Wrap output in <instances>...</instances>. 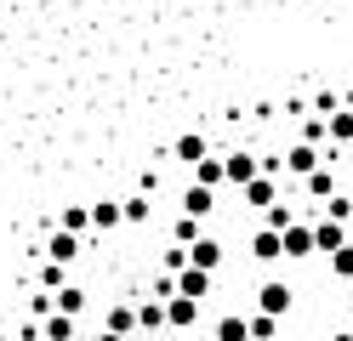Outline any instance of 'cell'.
I'll return each instance as SVG.
<instances>
[{
  "label": "cell",
  "instance_id": "6da1fadb",
  "mask_svg": "<svg viewBox=\"0 0 353 341\" xmlns=\"http://www.w3.org/2000/svg\"><path fill=\"white\" fill-rule=\"evenodd\" d=\"M291 307H296V285H285V279H262V285H256V313L285 318Z\"/></svg>",
  "mask_w": 353,
  "mask_h": 341
},
{
  "label": "cell",
  "instance_id": "7a4b0ae2",
  "mask_svg": "<svg viewBox=\"0 0 353 341\" xmlns=\"http://www.w3.org/2000/svg\"><path fill=\"white\" fill-rule=\"evenodd\" d=\"M223 165H228V188H245L251 176H262V154L256 148H228Z\"/></svg>",
  "mask_w": 353,
  "mask_h": 341
},
{
  "label": "cell",
  "instance_id": "3957f363",
  "mask_svg": "<svg viewBox=\"0 0 353 341\" xmlns=\"http://www.w3.org/2000/svg\"><path fill=\"white\" fill-rule=\"evenodd\" d=\"M40 256H46V262H57V267H74V262L85 256V239H80V234H63V227H57V234L40 245Z\"/></svg>",
  "mask_w": 353,
  "mask_h": 341
},
{
  "label": "cell",
  "instance_id": "277c9868",
  "mask_svg": "<svg viewBox=\"0 0 353 341\" xmlns=\"http://www.w3.org/2000/svg\"><path fill=\"white\" fill-rule=\"evenodd\" d=\"M239 205H245V211H268V205H279V176H251L245 188H239Z\"/></svg>",
  "mask_w": 353,
  "mask_h": 341
},
{
  "label": "cell",
  "instance_id": "5b68a950",
  "mask_svg": "<svg viewBox=\"0 0 353 341\" xmlns=\"http://www.w3.org/2000/svg\"><path fill=\"white\" fill-rule=\"evenodd\" d=\"M223 262H228V250H223V239L205 227V239H194L188 245V267H205V273H223Z\"/></svg>",
  "mask_w": 353,
  "mask_h": 341
},
{
  "label": "cell",
  "instance_id": "8992f818",
  "mask_svg": "<svg viewBox=\"0 0 353 341\" xmlns=\"http://www.w3.org/2000/svg\"><path fill=\"white\" fill-rule=\"evenodd\" d=\"M103 330L137 341V302H108V307H103Z\"/></svg>",
  "mask_w": 353,
  "mask_h": 341
},
{
  "label": "cell",
  "instance_id": "52a82bcc",
  "mask_svg": "<svg viewBox=\"0 0 353 341\" xmlns=\"http://www.w3.org/2000/svg\"><path fill=\"white\" fill-rule=\"evenodd\" d=\"M176 211H183V216L211 222V211H216V188H200V182H188V188L176 194Z\"/></svg>",
  "mask_w": 353,
  "mask_h": 341
},
{
  "label": "cell",
  "instance_id": "ba28073f",
  "mask_svg": "<svg viewBox=\"0 0 353 341\" xmlns=\"http://www.w3.org/2000/svg\"><path fill=\"white\" fill-rule=\"evenodd\" d=\"M251 262H256V267L285 262V239L274 234V227H251Z\"/></svg>",
  "mask_w": 353,
  "mask_h": 341
},
{
  "label": "cell",
  "instance_id": "9c48e42d",
  "mask_svg": "<svg viewBox=\"0 0 353 341\" xmlns=\"http://www.w3.org/2000/svg\"><path fill=\"white\" fill-rule=\"evenodd\" d=\"M279 239H285V262H307V256H319V250H314V222H291Z\"/></svg>",
  "mask_w": 353,
  "mask_h": 341
},
{
  "label": "cell",
  "instance_id": "30bf717a",
  "mask_svg": "<svg viewBox=\"0 0 353 341\" xmlns=\"http://www.w3.org/2000/svg\"><path fill=\"white\" fill-rule=\"evenodd\" d=\"M200 313H205V302H194V296H171V302H165V330H194V324H200Z\"/></svg>",
  "mask_w": 353,
  "mask_h": 341
},
{
  "label": "cell",
  "instance_id": "8fae6325",
  "mask_svg": "<svg viewBox=\"0 0 353 341\" xmlns=\"http://www.w3.org/2000/svg\"><path fill=\"white\" fill-rule=\"evenodd\" d=\"M211 290H216V273H205V267H183V273H176V296L211 302Z\"/></svg>",
  "mask_w": 353,
  "mask_h": 341
},
{
  "label": "cell",
  "instance_id": "7c38bea8",
  "mask_svg": "<svg viewBox=\"0 0 353 341\" xmlns=\"http://www.w3.org/2000/svg\"><path fill=\"white\" fill-rule=\"evenodd\" d=\"M302 194L325 205V199H336V194H342V182H336V171H330V165H319V171H307V176H302Z\"/></svg>",
  "mask_w": 353,
  "mask_h": 341
},
{
  "label": "cell",
  "instance_id": "4fadbf2b",
  "mask_svg": "<svg viewBox=\"0 0 353 341\" xmlns=\"http://www.w3.org/2000/svg\"><path fill=\"white\" fill-rule=\"evenodd\" d=\"M319 165H325V154L314 143H291V148H285V171H291V176H307V171H319Z\"/></svg>",
  "mask_w": 353,
  "mask_h": 341
},
{
  "label": "cell",
  "instance_id": "5bb4252c",
  "mask_svg": "<svg viewBox=\"0 0 353 341\" xmlns=\"http://www.w3.org/2000/svg\"><path fill=\"white\" fill-rule=\"evenodd\" d=\"M92 227L97 234H120L125 227V199H97L92 205Z\"/></svg>",
  "mask_w": 353,
  "mask_h": 341
},
{
  "label": "cell",
  "instance_id": "9a60e30c",
  "mask_svg": "<svg viewBox=\"0 0 353 341\" xmlns=\"http://www.w3.org/2000/svg\"><path fill=\"white\" fill-rule=\"evenodd\" d=\"M347 245V222H314V250H319V256H336V250Z\"/></svg>",
  "mask_w": 353,
  "mask_h": 341
},
{
  "label": "cell",
  "instance_id": "2e32d148",
  "mask_svg": "<svg viewBox=\"0 0 353 341\" xmlns=\"http://www.w3.org/2000/svg\"><path fill=\"white\" fill-rule=\"evenodd\" d=\"M165 330V296H143L137 302V335H154Z\"/></svg>",
  "mask_w": 353,
  "mask_h": 341
},
{
  "label": "cell",
  "instance_id": "e0dca14e",
  "mask_svg": "<svg viewBox=\"0 0 353 341\" xmlns=\"http://www.w3.org/2000/svg\"><path fill=\"white\" fill-rule=\"evenodd\" d=\"M205 154H211V148H205V136H200V131H183V136H176V148H171V159H176V165H188V171L200 165Z\"/></svg>",
  "mask_w": 353,
  "mask_h": 341
},
{
  "label": "cell",
  "instance_id": "ac0fdd59",
  "mask_svg": "<svg viewBox=\"0 0 353 341\" xmlns=\"http://www.w3.org/2000/svg\"><path fill=\"white\" fill-rule=\"evenodd\" d=\"M194 182H200V188H228V165H223V154H205L200 165L188 171Z\"/></svg>",
  "mask_w": 353,
  "mask_h": 341
},
{
  "label": "cell",
  "instance_id": "d6986e66",
  "mask_svg": "<svg viewBox=\"0 0 353 341\" xmlns=\"http://www.w3.org/2000/svg\"><path fill=\"white\" fill-rule=\"evenodd\" d=\"M40 335H46V341H80L85 330H80V318H69V313H52V318H40Z\"/></svg>",
  "mask_w": 353,
  "mask_h": 341
},
{
  "label": "cell",
  "instance_id": "ffe728a7",
  "mask_svg": "<svg viewBox=\"0 0 353 341\" xmlns=\"http://www.w3.org/2000/svg\"><path fill=\"white\" fill-rule=\"evenodd\" d=\"M211 341H251V313H223Z\"/></svg>",
  "mask_w": 353,
  "mask_h": 341
},
{
  "label": "cell",
  "instance_id": "44dd1931",
  "mask_svg": "<svg viewBox=\"0 0 353 341\" xmlns=\"http://www.w3.org/2000/svg\"><path fill=\"white\" fill-rule=\"evenodd\" d=\"M57 227H63V234H92V205H63V211H57Z\"/></svg>",
  "mask_w": 353,
  "mask_h": 341
},
{
  "label": "cell",
  "instance_id": "7402d4cb",
  "mask_svg": "<svg viewBox=\"0 0 353 341\" xmlns=\"http://www.w3.org/2000/svg\"><path fill=\"white\" fill-rule=\"evenodd\" d=\"M291 222H302V216H296V199H279V205L262 211V227H274V234H285Z\"/></svg>",
  "mask_w": 353,
  "mask_h": 341
},
{
  "label": "cell",
  "instance_id": "603a6c76",
  "mask_svg": "<svg viewBox=\"0 0 353 341\" xmlns=\"http://www.w3.org/2000/svg\"><path fill=\"white\" fill-rule=\"evenodd\" d=\"M325 131H330V143H336V148H353V108H336L325 120Z\"/></svg>",
  "mask_w": 353,
  "mask_h": 341
},
{
  "label": "cell",
  "instance_id": "cb8c5ba5",
  "mask_svg": "<svg viewBox=\"0 0 353 341\" xmlns=\"http://www.w3.org/2000/svg\"><path fill=\"white\" fill-rule=\"evenodd\" d=\"M194 239H205V222L176 211V222H171V245H194Z\"/></svg>",
  "mask_w": 353,
  "mask_h": 341
},
{
  "label": "cell",
  "instance_id": "d4e9b609",
  "mask_svg": "<svg viewBox=\"0 0 353 341\" xmlns=\"http://www.w3.org/2000/svg\"><path fill=\"white\" fill-rule=\"evenodd\" d=\"M154 222V199L148 194H131L125 199V227H148Z\"/></svg>",
  "mask_w": 353,
  "mask_h": 341
},
{
  "label": "cell",
  "instance_id": "484cf974",
  "mask_svg": "<svg viewBox=\"0 0 353 341\" xmlns=\"http://www.w3.org/2000/svg\"><path fill=\"white\" fill-rule=\"evenodd\" d=\"M52 302H57V313H69V318H85V290H80V285H63V290L52 296Z\"/></svg>",
  "mask_w": 353,
  "mask_h": 341
},
{
  "label": "cell",
  "instance_id": "4316f807",
  "mask_svg": "<svg viewBox=\"0 0 353 341\" xmlns=\"http://www.w3.org/2000/svg\"><path fill=\"white\" fill-rule=\"evenodd\" d=\"M325 267H330V279H342V285H353V239L336 250V256H325Z\"/></svg>",
  "mask_w": 353,
  "mask_h": 341
},
{
  "label": "cell",
  "instance_id": "83f0119b",
  "mask_svg": "<svg viewBox=\"0 0 353 341\" xmlns=\"http://www.w3.org/2000/svg\"><path fill=\"white\" fill-rule=\"evenodd\" d=\"M69 273H74V267H57V262H40V290H52V296H57L63 285H74Z\"/></svg>",
  "mask_w": 353,
  "mask_h": 341
},
{
  "label": "cell",
  "instance_id": "f1b7e54d",
  "mask_svg": "<svg viewBox=\"0 0 353 341\" xmlns=\"http://www.w3.org/2000/svg\"><path fill=\"white\" fill-rule=\"evenodd\" d=\"M274 335H279V318H274V313H256V307H251V341H274Z\"/></svg>",
  "mask_w": 353,
  "mask_h": 341
},
{
  "label": "cell",
  "instance_id": "f546056e",
  "mask_svg": "<svg viewBox=\"0 0 353 341\" xmlns=\"http://www.w3.org/2000/svg\"><path fill=\"white\" fill-rule=\"evenodd\" d=\"M92 341H125V335H108V330H97V335H92Z\"/></svg>",
  "mask_w": 353,
  "mask_h": 341
},
{
  "label": "cell",
  "instance_id": "4dcf8cb0",
  "mask_svg": "<svg viewBox=\"0 0 353 341\" xmlns=\"http://www.w3.org/2000/svg\"><path fill=\"white\" fill-rule=\"evenodd\" d=\"M274 341H291V335H274Z\"/></svg>",
  "mask_w": 353,
  "mask_h": 341
}]
</instances>
